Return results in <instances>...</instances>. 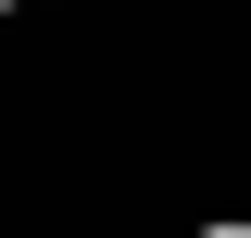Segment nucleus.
Masks as SVG:
<instances>
[{
	"label": "nucleus",
	"mask_w": 251,
	"mask_h": 238,
	"mask_svg": "<svg viewBox=\"0 0 251 238\" xmlns=\"http://www.w3.org/2000/svg\"><path fill=\"white\" fill-rule=\"evenodd\" d=\"M201 238H251V213H214V226H201Z\"/></svg>",
	"instance_id": "f257e3e1"
},
{
	"label": "nucleus",
	"mask_w": 251,
	"mask_h": 238,
	"mask_svg": "<svg viewBox=\"0 0 251 238\" xmlns=\"http://www.w3.org/2000/svg\"><path fill=\"white\" fill-rule=\"evenodd\" d=\"M0 13H13V0H0Z\"/></svg>",
	"instance_id": "f03ea898"
}]
</instances>
